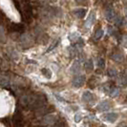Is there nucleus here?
<instances>
[{
    "label": "nucleus",
    "instance_id": "f257e3e1",
    "mask_svg": "<svg viewBox=\"0 0 127 127\" xmlns=\"http://www.w3.org/2000/svg\"><path fill=\"white\" fill-rule=\"evenodd\" d=\"M57 118L55 117V116H53V115H48V116H46L43 118V120L41 121V124H43V125H48V124H51L53 122H56L57 120H56Z\"/></svg>",
    "mask_w": 127,
    "mask_h": 127
},
{
    "label": "nucleus",
    "instance_id": "f03ea898",
    "mask_svg": "<svg viewBox=\"0 0 127 127\" xmlns=\"http://www.w3.org/2000/svg\"><path fill=\"white\" fill-rule=\"evenodd\" d=\"M83 81H84V76H76V78L74 79V85L76 87H80L83 84Z\"/></svg>",
    "mask_w": 127,
    "mask_h": 127
},
{
    "label": "nucleus",
    "instance_id": "7ed1b4c3",
    "mask_svg": "<svg viewBox=\"0 0 127 127\" xmlns=\"http://www.w3.org/2000/svg\"><path fill=\"white\" fill-rule=\"evenodd\" d=\"M104 117H105V119L108 120L109 121H115L117 120V118H118V115L116 114V113H109V114L105 115Z\"/></svg>",
    "mask_w": 127,
    "mask_h": 127
},
{
    "label": "nucleus",
    "instance_id": "20e7f679",
    "mask_svg": "<svg viewBox=\"0 0 127 127\" xmlns=\"http://www.w3.org/2000/svg\"><path fill=\"white\" fill-rule=\"evenodd\" d=\"M105 14H106V17H107L109 20H112V19L115 18V13H114V11H113V9H111V8L106 10Z\"/></svg>",
    "mask_w": 127,
    "mask_h": 127
},
{
    "label": "nucleus",
    "instance_id": "39448f33",
    "mask_svg": "<svg viewBox=\"0 0 127 127\" xmlns=\"http://www.w3.org/2000/svg\"><path fill=\"white\" fill-rule=\"evenodd\" d=\"M75 13H76L78 17L82 18L83 16L86 14V10H85V9H78V10L75 11Z\"/></svg>",
    "mask_w": 127,
    "mask_h": 127
},
{
    "label": "nucleus",
    "instance_id": "423d86ee",
    "mask_svg": "<svg viewBox=\"0 0 127 127\" xmlns=\"http://www.w3.org/2000/svg\"><path fill=\"white\" fill-rule=\"evenodd\" d=\"M83 99L86 100V101H91L93 99V95L89 92H85L84 95H83Z\"/></svg>",
    "mask_w": 127,
    "mask_h": 127
},
{
    "label": "nucleus",
    "instance_id": "0eeeda50",
    "mask_svg": "<svg viewBox=\"0 0 127 127\" xmlns=\"http://www.w3.org/2000/svg\"><path fill=\"white\" fill-rule=\"evenodd\" d=\"M106 103H107V101L102 102L101 104H100V105H99V106L97 107V109H100V110H108L110 106H109V105H107V106H106V105H105Z\"/></svg>",
    "mask_w": 127,
    "mask_h": 127
},
{
    "label": "nucleus",
    "instance_id": "6e6552de",
    "mask_svg": "<svg viewBox=\"0 0 127 127\" xmlns=\"http://www.w3.org/2000/svg\"><path fill=\"white\" fill-rule=\"evenodd\" d=\"M102 33H103V32H102L101 30L97 31V32H95V38H99L102 35Z\"/></svg>",
    "mask_w": 127,
    "mask_h": 127
},
{
    "label": "nucleus",
    "instance_id": "1a4fd4ad",
    "mask_svg": "<svg viewBox=\"0 0 127 127\" xmlns=\"http://www.w3.org/2000/svg\"><path fill=\"white\" fill-rule=\"evenodd\" d=\"M98 66L99 67H103L104 66V61H103V59H98Z\"/></svg>",
    "mask_w": 127,
    "mask_h": 127
},
{
    "label": "nucleus",
    "instance_id": "9d476101",
    "mask_svg": "<svg viewBox=\"0 0 127 127\" xmlns=\"http://www.w3.org/2000/svg\"><path fill=\"white\" fill-rule=\"evenodd\" d=\"M79 118H80V115H76V121H79Z\"/></svg>",
    "mask_w": 127,
    "mask_h": 127
},
{
    "label": "nucleus",
    "instance_id": "9b49d317",
    "mask_svg": "<svg viewBox=\"0 0 127 127\" xmlns=\"http://www.w3.org/2000/svg\"><path fill=\"white\" fill-rule=\"evenodd\" d=\"M77 3H83V2H85V0H76Z\"/></svg>",
    "mask_w": 127,
    "mask_h": 127
}]
</instances>
